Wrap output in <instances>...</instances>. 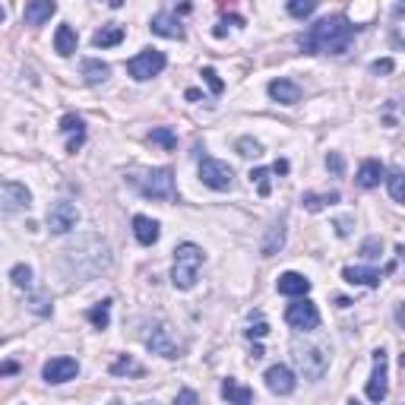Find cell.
I'll return each mask as SVG.
<instances>
[{
	"label": "cell",
	"mask_w": 405,
	"mask_h": 405,
	"mask_svg": "<svg viewBox=\"0 0 405 405\" xmlns=\"http://www.w3.org/2000/svg\"><path fill=\"white\" fill-rule=\"evenodd\" d=\"M60 130L70 133V139H67V152H79V146L86 143V124L79 114H64L60 118Z\"/></svg>",
	"instance_id": "15"
},
{
	"label": "cell",
	"mask_w": 405,
	"mask_h": 405,
	"mask_svg": "<svg viewBox=\"0 0 405 405\" xmlns=\"http://www.w3.org/2000/svg\"><path fill=\"white\" fill-rule=\"evenodd\" d=\"M266 387H269V393H275V396H292L295 393V387H298V380H295V374L285 367V364H273V367L266 370Z\"/></svg>",
	"instance_id": "13"
},
{
	"label": "cell",
	"mask_w": 405,
	"mask_h": 405,
	"mask_svg": "<svg viewBox=\"0 0 405 405\" xmlns=\"http://www.w3.org/2000/svg\"><path fill=\"white\" fill-rule=\"evenodd\" d=\"M269 171H273V174H288V161H285V159H279L273 168H269Z\"/></svg>",
	"instance_id": "44"
},
{
	"label": "cell",
	"mask_w": 405,
	"mask_h": 405,
	"mask_svg": "<svg viewBox=\"0 0 405 405\" xmlns=\"http://www.w3.org/2000/svg\"><path fill=\"white\" fill-rule=\"evenodd\" d=\"M393 60H389V57H383V60H374V64H370V70H374V73H393Z\"/></svg>",
	"instance_id": "41"
},
{
	"label": "cell",
	"mask_w": 405,
	"mask_h": 405,
	"mask_svg": "<svg viewBox=\"0 0 405 405\" xmlns=\"http://www.w3.org/2000/svg\"><path fill=\"white\" fill-rule=\"evenodd\" d=\"M108 73H111V67H108L105 60H96V57L83 60V79H86V83H89V86L105 83V79H108Z\"/></svg>",
	"instance_id": "26"
},
{
	"label": "cell",
	"mask_w": 405,
	"mask_h": 405,
	"mask_svg": "<svg viewBox=\"0 0 405 405\" xmlns=\"http://www.w3.org/2000/svg\"><path fill=\"white\" fill-rule=\"evenodd\" d=\"M380 247H383V241L374 234V238H367L361 244V256H364V260H377V256H380Z\"/></svg>",
	"instance_id": "36"
},
{
	"label": "cell",
	"mask_w": 405,
	"mask_h": 405,
	"mask_svg": "<svg viewBox=\"0 0 405 405\" xmlns=\"http://www.w3.org/2000/svg\"><path fill=\"white\" fill-rule=\"evenodd\" d=\"M139 405H155V402H139Z\"/></svg>",
	"instance_id": "47"
},
{
	"label": "cell",
	"mask_w": 405,
	"mask_h": 405,
	"mask_svg": "<svg viewBox=\"0 0 405 405\" xmlns=\"http://www.w3.org/2000/svg\"><path fill=\"white\" fill-rule=\"evenodd\" d=\"M130 184L137 187L146 200H178V187H174L171 168H152V171L133 174Z\"/></svg>",
	"instance_id": "3"
},
{
	"label": "cell",
	"mask_w": 405,
	"mask_h": 405,
	"mask_svg": "<svg viewBox=\"0 0 405 405\" xmlns=\"http://www.w3.org/2000/svg\"><path fill=\"white\" fill-rule=\"evenodd\" d=\"M336 234H339V238H348V234H352V219H336Z\"/></svg>",
	"instance_id": "40"
},
{
	"label": "cell",
	"mask_w": 405,
	"mask_h": 405,
	"mask_svg": "<svg viewBox=\"0 0 405 405\" xmlns=\"http://www.w3.org/2000/svg\"><path fill=\"white\" fill-rule=\"evenodd\" d=\"M326 168H329L333 174H342V171H346V159H342L339 152H329V155H326Z\"/></svg>",
	"instance_id": "38"
},
{
	"label": "cell",
	"mask_w": 405,
	"mask_h": 405,
	"mask_svg": "<svg viewBox=\"0 0 405 405\" xmlns=\"http://www.w3.org/2000/svg\"><path fill=\"white\" fill-rule=\"evenodd\" d=\"M10 279L16 288H32V269L25 266V263H16V266L10 269Z\"/></svg>",
	"instance_id": "32"
},
{
	"label": "cell",
	"mask_w": 405,
	"mask_h": 405,
	"mask_svg": "<svg viewBox=\"0 0 405 405\" xmlns=\"http://www.w3.org/2000/svg\"><path fill=\"white\" fill-rule=\"evenodd\" d=\"M174 405H200V396L193 393V389H181L178 399H174Z\"/></svg>",
	"instance_id": "39"
},
{
	"label": "cell",
	"mask_w": 405,
	"mask_h": 405,
	"mask_svg": "<svg viewBox=\"0 0 405 405\" xmlns=\"http://www.w3.org/2000/svg\"><path fill=\"white\" fill-rule=\"evenodd\" d=\"M149 139L155 146H161V149H178V137H174L171 127H155L149 133Z\"/></svg>",
	"instance_id": "30"
},
{
	"label": "cell",
	"mask_w": 405,
	"mask_h": 405,
	"mask_svg": "<svg viewBox=\"0 0 405 405\" xmlns=\"http://www.w3.org/2000/svg\"><path fill=\"white\" fill-rule=\"evenodd\" d=\"M202 79H206V83H209V89H212L215 96H219V92L225 89V83H222V79H219V73H215L212 67H202Z\"/></svg>",
	"instance_id": "37"
},
{
	"label": "cell",
	"mask_w": 405,
	"mask_h": 405,
	"mask_svg": "<svg viewBox=\"0 0 405 405\" xmlns=\"http://www.w3.org/2000/svg\"><path fill=\"white\" fill-rule=\"evenodd\" d=\"M238 152L244 155V159H256V155H263V146L256 143L253 137H241L238 139Z\"/></svg>",
	"instance_id": "35"
},
{
	"label": "cell",
	"mask_w": 405,
	"mask_h": 405,
	"mask_svg": "<svg viewBox=\"0 0 405 405\" xmlns=\"http://www.w3.org/2000/svg\"><path fill=\"white\" fill-rule=\"evenodd\" d=\"M314 10H316V0H292V4H288V13H292L295 19H307Z\"/></svg>",
	"instance_id": "34"
},
{
	"label": "cell",
	"mask_w": 405,
	"mask_h": 405,
	"mask_svg": "<svg viewBox=\"0 0 405 405\" xmlns=\"http://www.w3.org/2000/svg\"><path fill=\"white\" fill-rule=\"evenodd\" d=\"M358 29L361 25H352L348 16H342V13L326 16L301 35V51L304 54H346Z\"/></svg>",
	"instance_id": "1"
},
{
	"label": "cell",
	"mask_w": 405,
	"mask_h": 405,
	"mask_svg": "<svg viewBox=\"0 0 405 405\" xmlns=\"http://www.w3.org/2000/svg\"><path fill=\"white\" fill-rule=\"evenodd\" d=\"M222 396L228 399V405H253V389L238 383L234 377H225L222 380Z\"/></svg>",
	"instance_id": "21"
},
{
	"label": "cell",
	"mask_w": 405,
	"mask_h": 405,
	"mask_svg": "<svg viewBox=\"0 0 405 405\" xmlns=\"http://www.w3.org/2000/svg\"><path fill=\"white\" fill-rule=\"evenodd\" d=\"M295 352V364H298V370L307 380H320L323 374H326V367H329V355L323 352V348H316V346H295L292 348Z\"/></svg>",
	"instance_id": "5"
},
{
	"label": "cell",
	"mask_w": 405,
	"mask_h": 405,
	"mask_svg": "<svg viewBox=\"0 0 405 405\" xmlns=\"http://www.w3.org/2000/svg\"><path fill=\"white\" fill-rule=\"evenodd\" d=\"M282 247H285V215H279V219L266 228V238H263V244H260V253L275 256Z\"/></svg>",
	"instance_id": "16"
},
{
	"label": "cell",
	"mask_w": 405,
	"mask_h": 405,
	"mask_svg": "<svg viewBox=\"0 0 405 405\" xmlns=\"http://www.w3.org/2000/svg\"><path fill=\"white\" fill-rule=\"evenodd\" d=\"M200 178L206 187H212V190H232V181H234V171L228 161H219V159H202L200 161Z\"/></svg>",
	"instance_id": "7"
},
{
	"label": "cell",
	"mask_w": 405,
	"mask_h": 405,
	"mask_svg": "<svg viewBox=\"0 0 405 405\" xmlns=\"http://www.w3.org/2000/svg\"><path fill=\"white\" fill-rule=\"evenodd\" d=\"M146 348H149L152 355H161V358H181L184 342L178 339V333H174L168 323H155L152 333L146 336Z\"/></svg>",
	"instance_id": "4"
},
{
	"label": "cell",
	"mask_w": 405,
	"mask_h": 405,
	"mask_svg": "<svg viewBox=\"0 0 405 405\" xmlns=\"http://www.w3.org/2000/svg\"><path fill=\"white\" fill-rule=\"evenodd\" d=\"M342 279L348 285H364V288H377L383 279L380 269H370V266H346L342 269Z\"/></svg>",
	"instance_id": "17"
},
{
	"label": "cell",
	"mask_w": 405,
	"mask_h": 405,
	"mask_svg": "<svg viewBox=\"0 0 405 405\" xmlns=\"http://www.w3.org/2000/svg\"><path fill=\"white\" fill-rule=\"evenodd\" d=\"M383 178H387V168H383V161H377V159L361 161V168H358V174H355L358 187H364V190H374V187H380Z\"/></svg>",
	"instance_id": "14"
},
{
	"label": "cell",
	"mask_w": 405,
	"mask_h": 405,
	"mask_svg": "<svg viewBox=\"0 0 405 405\" xmlns=\"http://www.w3.org/2000/svg\"><path fill=\"white\" fill-rule=\"evenodd\" d=\"M269 333V326H266V323H253V326L251 329H247V336H251V339H263V336H266Z\"/></svg>",
	"instance_id": "42"
},
{
	"label": "cell",
	"mask_w": 405,
	"mask_h": 405,
	"mask_svg": "<svg viewBox=\"0 0 405 405\" xmlns=\"http://www.w3.org/2000/svg\"><path fill=\"white\" fill-rule=\"evenodd\" d=\"M124 42V25H101V29L92 35V45L96 48H114V45Z\"/></svg>",
	"instance_id": "25"
},
{
	"label": "cell",
	"mask_w": 405,
	"mask_h": 405,
	"mask_svg": "<svg viewBox=\"0 0 405 405\" xmlns=\"http://www.w3.org/2000/svg\"><path fill=\"white\" fill-rule=\"evenodd\" d=\"M111 374L114 377H143V364L133 361L130 355H124V358H118V361L111 364Z\"/></svg>",
	"instance_id": "28"
},
{
	"label": "cell",
	"mask_w": 405,
	"mask_h": 405,
	"mask_svg": "<svg viewBox=\"0 0 405 405\" xmlns=\"http://www.w3.org/2000/svg\"><path fill=\"white\" fill-rule=\"evenodd\" d=\"M348 405H361V402H355V399H352V402H348Z\"/></svg>",
	"instance_id": "46"
},
{
	"label": "cell",
	"mask_w": 405,
	"mask_h": 405,
	"mask_svg": "<svg viewBox=\"0 0 405 405\" xmlns=\"http://www.w3.org/2000/svg\"><path fill=\"white\" fill-rule=\"evenodd\" d=\"M76 222H79V212L73 202H54L48 209V228L54 234H67L70 228H76Z\"/></svg>",
	"instance_id": "11"
},
{
	"label": "cell",
	"mask_w": 405,
	"mask_h": 405,
	"mask_svg": "<svg viewBox=\"0 0 405 405\" xmlns=\"http://www.w3.org/2000/svg\"><path fill=\"white\" fill-rule=\"evenodd\" d=\"M149 25L155 35H161V38H178V42L184 38V25H181V19L174 13H155Z\"/></svg>",
	"instance_id": "20"
},
{
	"label": "cell",
	"mask_w": 405,
	"mask_h": 405,
	"mask_svg": "<svg viewBox=\"0 0 405 405\" xmlns=\"http://www.w3.org/2000/svg\"><path fill=\"white\" fill-rule=\"evenodd\" d=\"M304 209H310V212H320V209H326L329 202H339V193L329 190V193H304L301 197Z\"/></svg>",
	"instance_id": "27"
},
{
	"label": "cell",
	"mask_w": 405,
	"mask_h": 405,
	"mask_svg": "<svg viewBox=\"0 0 405 405\" xmlns=\"http://www.w3.org/2000/svg\"><path fill=\"white\" fill-rule=\"evenodd\" d=\"M10 374H19L16 361H4V364H0V377H10Z\"/></svg>",
	"instance_id": "43"
},
{
	"label": "cell",
	"mask_w": 405,
	"mask_h": 405,
	"mask_svg": "<svg viewBox=\"0 0 405 405\" xmlns=\"http://www.w3.org/2000/svg\"><path fill=\"white\" fill-rule=\"evenodd\" d=\"M269 168H253L251 171V184H256V193H260V197H269V193H273V184H269Z\"/></svg>",
	"instance_id": "31"
},
{
	"label": "cell",
	"mask_w": 405,
	"mask_h": 405,
	"mask_svg": "<svg viewBox=\"0 0 405 405\" xmlns=\"http://www.w3.org/2000/svg\"><path fill=\"white\" fill-rule=\"evenodd\" d=\"M165 64H168L165 54L155 51V48H146V51H139L137 57L127 60V73H130L133 79H152L165 70Z\"/></svg>",
	"instance_id": "6"
},
{
	"label": "cell",
	"mask_w": 405,
	"mask_h": 405,
	"mask_svg": "<svg viewBox=\"0 0 405 405\" xmlns=\"http://www.w3.org/2000/svg\"><path fill=\"white\" fill-rule=\"evenodd\" d=\"M383 181L389 184V193H393V200L402 202V200H405V178H402V171H389Z\"/></svg>",
	"instance_id": "33"
},
{
	"label": "cell",
	"mask_w": 405,
	"mask_h": 405,
	"mask_svg": "<svg viewBox=\"0 0 405 405\" xmlns=\"http://www.w3.org/2000/svg\"><path fill=\"white\" fill-rule=\"evenodd\" d=\"M133 234H137V241L139 244H146V247H152L155 241H159V222L149 219V215H133Z\"/></svg>",
	"instance_id": "23"
},
{
	"label": "cell",
	"mask_w": 405,
	"mask_h": 405,
	"mask_svg": "<svg viewBox=\"0 0 405 405\" xmlns=\"http://www.w3.org/2000/svg\"><path fill=\"white\" fill-rule=\"evenodd\" d=\"M266 92H269V98L279 101V105H298L301 101V86L292 83V79H273Z\"/></svg>",
	"instance_id": "18"
},
{
	"label": "cell",
	"mask_w": 405,
	"mask_h": 405,
	"mask_svg": "<svg viewBox=\"0 0 405 405\" xmlns=\"http://www.w3.org/2000/svg\"><path fill=\"white\" fill-rule=\"evenodd\" d=\"M389 393V370H387V352L377 348L374 352V374L367 380V399L370 402H383Z\"/></svg>",
	"instance_id": "9"
},
{
	"label": "cell",
	"mask_w": 405,
	"mask_h": 405,
	"mask_svg": "<svg viewBox=\"0 0 405 405\" xmlns=\"http://www.w3.org/2000/svg\"><path fill=\"white\" fill-rule=\"evenodd\" d=\"M54 51H57L60 57H70V54L76 51V32H73V25H60V29L54 32Z\"/></svg>",
	"instance_id": "24"
},
{
	"label": "cell",
	"mask_w": 405,
	"mask_h": 405,
	"mask_svg": "<svg viewBox=\"0 0 405 405\" xmlns=\"http://www.w3.org/2000/svg\"><path fill=\"white\" fill-rule=\"evenodd\" d=\"M54 13H57V4H54V0H32V4H25L23 16L29 25H45Z\"/></svg>",
	"instance_id": "22"
},
{
	"label": "cell",
	"mask_w": 405,
	"mask_h": 405,
	"mask_svg": "<svg viewBox=\"0 0 405 405\" xmlns=\"http://www.w3.org/2000/svg\"><path fill=\"white\" fill-rule=\"evenodd\" d=\"M32 193L25 190V184L19 181H6L0 184V212H19V209H29Z\"/></svg>",
	"instance_id": "10"
},
{
	"label": "cell",
	"mask_w": 405,
	"mask_h": 405,
	"mask_svg": "<svg viewBox=\"0 0 405 405\" xmlns=\"http://www.w3.org/2000/svg\"><path fill=\"white\" fill-rule=\"evenodd\" d=\"M285 320H288V326H295V329H304V333H310V329H316V326H320V310H316V304H314V301L301 298V301L288 304V310H285Z\"/></svg>",
	"instance_id": "8"
},
{
	"label": "cell",
	"mask_w": 405,
	"mask_h": 405,
	"mask_svg": "<svg viewBox=\"0 0 405 405\" xmlns=\"http://www.w3.org/2000/svg\"><path fill=\"white\" fill-rule=\"evenodd\" d=\"M89 323L96 329H108V323H111V301H101V304H96V307H89Z\"/></svg>",
	"instance_id": "29"
},
{
	"label": "cell",
	"mask_w": 405,
	"mask_h": 405,
	"mask_svg": "<svg viewBox=\"0 0 405 405\" xmlns=\"http://www.w3.org/2000/svg\"><path fill=\"white\" fill-rule=\"evenodd\" d=\"M4 19H6V6H0V23H4Z\"/></svg>",
	"instance_id": "45"
},
{
	"label": "cell",
	"mask_w": 405,
	"mask_h": 405,
	"mask_svg": "<svg viewBox=\"0 0 405 405\" xmlns=\"http://www.w3.org/2000/svg\"><path fill=\"white\" fill-rule=\"evenodd\" d=\"M275 288H279V295H288V298H304L310 292V279L301 273H282Z\"/></svg>",
	"instance_id": "19"
},
{
	"label": "cell",
	"mask_w": 405,
	"mask_h": 405,
	"mask_svg": "<svg viewBox=\"0 0 405 405\" xmlns=\"http://www.w3.org/2000/svg\"><path fill=\"white\" fill-rule=\"evenodd\" d=\"M202 263H206L202 247L190 244V241H187V244H181L178 251H174V269H171L174 288H181V292H190V288L197 285V279H200Z\"/></svg>",
	"instance_id": "2"
},
{
	"label": "cell",
	"mask_w": 405,
	"mask_h": 405,
	"mask_svg": "<svg viewBox=\"0 0 405 405\" xmlns=\"http://www.w3.org/2000/svg\"><path fill=\"white\" fill-rule=\"evenodd\" d=\"M76 374H79V361L76 358H67V355L64 358H51V361L42 367L45 383H67Z\"/></svg>",
	"instance_id": "12"
}]
</instances>
